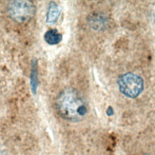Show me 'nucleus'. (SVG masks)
Masks as SVG:
<instances>
[{"label":"nucleus","instance_id":"nucleus-1","mask_svg":"<svg viewBox=\"0 0 155 155\" xmlns=\"http://www.w3.org/2000/svg\"><path fill=\"white\" fill-rule=\"evenodd\" d=\"M55 106L59 115L71 122L81 121L89 110L85 99L71 87L65 89L58 94Z\"/></svg>","mask_w":155,"mask_h":155},{"label":"nucleus","instance_id":"nucleus-2","mask_svg":"<svg viewBox=\"0 0 155 155\" xmlns=\"http://www.w3.org/2000/svg\"><path fill=\"white\" fill-rule=\"evenodd\" d=\"M117 84L119 91L129 98H136L144 90V81L142 77L133 72H127L118 78Z\"/></svg>","mask_w":155,"mask_h":155},{"label":"nucleus","instance_id":"nucleus-3","mask_svg":"<svg viewBox=\"0 0 155 155\" xmlns=\"http://www.w3.org/2000/svg\"><path fill=\"white\" fill-rule=\"evenodd\" d=\"M8 13L10 17L18 23L29 21L35 13V7L31 1L15 0L8 5Z\"/></svg>","mask_w":155,"mask_h":155},{"label":"nucleus","instance_id":"nucleus-4","mask_svg":"<svg viewBox=\"0 0 155 155\" xmlns=\"http://www.w3.org/2000/svg\"><path fill=\"white\" fill-rule=\"evenodd\" d=\"M61 13V8L55 2H50L48 11H47L46 21L48 24H54Z\"/></svg>","mask_w":155,"mask_h":155},{"label":"nucleus","instance_id":"nucleus-5","mask_svg":"<svg viewBox=\"0 0 155 155\" xmlns=\"http://www.w3.org/2000/svg\"><path fill=\"white\" fill-rule=\"evenodd\" d=\"M44 40L49 45H57L61 42L62 35L56 29H51L45 32Z\"/></svg>","mask_w":155,"mask_h":155},{"label":"nucleus","instance_id":"nucleus-6","mask_svg":"<svg viewBox=\"0 0 155 155\" xmlns=\"http://www.w3.org/2000/svg\"><path fill=\"white\" fill-rule=\"evenodd\" d=\"M31 91L33 94H36L38 87V66L37 60L33 59L31 62Z\"/></svg>","mask_w":155,"mask_h":155},{"label":"nucleus","instance_id":"nucleus-7","mask_svg":"<svg viewBox=\"0 0 155 155\" xmlns=\"http://www.w3.org/2000/svg\"><path fill=\"white\" fill-rule=\"evenodd\" d=\"M107 115H112V114H113V111H112V107H109V109H107Z\"/></svg>","mask_w":155,"mask_h":155},{"label":"nucleus","instance_id":"nucleus-8","mask_svg":"<svg viewBox=\"0 0 155 155\" xmlns=\"http://www.w3.org/2000/svg\"><path fill=\"white\" fill-rule=\"evenodd\" d=\"M0 155H7V154L4 153V152H2V151H0Z\"/></svg>","mask_w":155,"mask_h":155},{"label":"nucleus","instance_id":"nucleus-9","mask_svg":"<svg viewBox=\"0 0 155 155\" xmlns=\"http://www.w3.org/2000/svg\"><path fill=\"white\" fill-rule=\"evenodd\" d=\"M144 155H149V154H144Z\"/></svg>","mask_w":155,"mask_h":155}]
</instances>
